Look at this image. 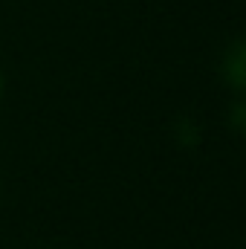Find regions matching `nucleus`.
I'll return each instance as SVG.
<instances>
[{"mask_svg": "<svg viewBox=\"0 0 246 249\" xmlns=\"http://www.w3.org/2000/svg\"><path fill=\"white\" fill-rule=\"evenodd\" d=\"M220 75H223V81L229 84V90H232L235 96H244L246 93V44L241 38L232 41L229 50L223 53Z\"/></svg>", "mask_w": 246, "mask_h": 249, "instance_id": "nucleus-1", "label": "nucleus"}, {"mask_svg": "<svg viewBox=\"0 0 246 249\" xmlns=\"http://www.w3.org/2000/svg\"><path fill=\"white\" fill-rule=\"evenodd\" d=\"M3 99H6V72L0 70V107H3Z\"/></svg>", "mask_w": 246, "mask_h": 249, "instance_id": "nucleus-3", "label": "nucleus"}, {"mask_svg": "<svg viewBox=\"0 0 246 249\" xmlns=\"http://www.w3.org/2000/svg\"><path fill=\"white\" fill-rule=\"evenodd\" d=\"M232 127H235V133H244L246 130V99L244 96H235V102H232Z\"/></svg>", "mask_w": 246, "mask_h": 249, "instance_id": "nucleus-2", "label": "nucleus"}]
</instances>
